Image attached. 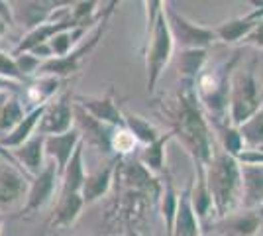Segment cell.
<instances>
[{"label": "cell", "instance_id": "1", "mask_svg": "<svg viewBox=\"0 0 263 236\" xmlns=\"http://www.w3.org/2000/svg\"><path fill=\"white\" fill-rule=\"evenodd\" d=\"M171 132L179 144L191 156L195 169H209L212 157L216 156V138L212 124L197 97V85L181 83L175 99L169 106Z\"/></svg>", "mask_w": 263, "mask_h": 236}, {"label": "cell", "instance_id": "2", "mask_svg": "<svg viewBox=\"0 0 263 236\" xmlns=\"http://www.w3.org/2000/svg\"><path fill=\"white\" fill-rule=\"evenodd\" d=\"M206 181L218 221L234 214L241 207V168L236 157L218 150L206 169Z\"/></svg>", "mask_w": 263, "mask_h": 236}, {"label": "cell", "instance_id": "3", "mask_svg": "<svg viewBox=\"0 0 263 236\" xmlns=\"http://www.w3.org/2000/svg\"><path fill=\"white\" fill-rule=\"evenodd\" d=\"M238 61L240 56L234 53L228 63L210 71H202L197 81V97L206 116H210L212 126L230 124V87Z\"/></svg>", "mask_w": 263, "mask_h": 236}, {"label": "cell", "instance_id": "4", "mask_svg": "<svg viewBox=\"0 0 263 236\" xmlns=\"http://www.w3.org/2000/svg\"><path fill=\"white\" fill-rule=\"evenodd\" d=\"M263 108V85L255 75L253 63L250 67L236 69L230 87V124L240 128Z\"/></svg>", "mask_w": 263, "mask_h": 236}, {"label": "cell", "instance_id": "5", "mask_svg": "<svg viewBox=\"0 0 263 236\" xmlns=\"http://www.w3.org/2000/svg\"><path fill=\"white\" fill-rule=\"evenodd\" d=\"M167 8V4H165ZM175 49V40L171 34V26L167 20V12H161L154 30L145 35V47H143V56H145V89L149 95L155 93V87L159 83V79L163 75L165 67L169 65L171 56Z\"/></svg>", "mask_w": 263, "mask_h": 236}, {"label": "cell", "instance_id": "6", "mask_svg": "<svg viewBox=\"0 0 263 236\" xmlns=\"http://www.w3.org/2000/svg\"><path fill=\"white\" fill-rule=\"evenodd\" d=\"M118 6V2H110L106 4V8L102 10V16H100V20L97 22V28H95V32L88 35L87 40H83L81 44L65 57H55V59H49V61H44V65L40 69V77H69V75H73L75 71L83 67V63H85V59H87L92 51H95V47L99 45V42L102 40V35L106 32V28H108V22H110V16L114 14V8Z\"/></svg>", "mask_w": 263, "mask_h": 236}, {"label": "cell", "instance_id": "7", "mask_svg": "<svg viewBox=\"0 0 263 236\" xmlns=\"http://www.w3.org/2000/svg\"><path fill=\"white\" fill-rule=\"evenodd\" d=\"M165 12H167V20L171 26L175 45H179L181 51L183 49H209V45H212L218 40L214 28L191 22L189 18H185L183 14H179L173 8H165Z\"/></svg>", "mask_w": 263, "mask_h": 236}, {"label": "cell", "instance_id": "8", "mask_svg": "<svg viewBox=\"0 0 263 236\" xmlns=\"http://www.w3.org/2000/svg\"><path fill=\"white\" fill-rule=\"evenodd\" d=\"M116 179L120 181V185H124L126 189L143 193L152 201H157L161 197V191H163V185H161L159 177L154 175L140 159L124 161L120 157L118 166H116Z\"/></svg>", "mask_w": 263, "mask_h": 236}, {"label": "cell", "instance_id": "9", "mask_svg": "<svg viewBox=\"0 0 263 236\" xmlns=\"http://www.w3.org/2000/svg\"><path fill=\"white\" fill-rule=\"evenodd\" d=\"M59 183H61V175H59V169L55 166V161L45 164L44 171L30 181V189H28V197H26L22 213L32 214L35 211H40L42 207H45L53 199Z\"/></svg>", "mask_w": 263, "mask_h": 236}, {"label": "cell", "instance_id": "10", "mask_svg": "<svg viewBox=\"0 0 263 236\" xmlns=\"http://www.w3.org/2000/svg\"><path fill=\"white\" fill-rule=\"evenodd\" d=\"M75 128V106L71 102V95H63L55 102H49L45 114L40 122V132L42 136H57L65 134Z\"/></svg>", "mask_w": 263, "mask_h": 236}, {"label": "cell", "instance_id": "11", "mask_svg": "<svg viewBox=\"0 0 263 236\" xmlns=\"http://www.w3.org/2000/svg\"><path fill=\"white\" fill-rule=\"evenodd\" d=\"M75 124H77V130L83 134V142H87L88 146H95L99 152H104V154L114 152L112 150V138H114L116 128L92 118L79 104L75 106Z\"/></svg>", "mask_w": 263, "mask_h": 236}, {"label": "cell", "instance_id": "12", "mask_svg": "<svg viewBox=\"0 0 263 236\" xmlns=\"http://www.w3.org/2000/svg\"><path fill=\"white\" fill-rule=\"evenodd\" d=\"M263 228V207L243 209L234 214L220 219L216 223L218 236H255Z\"/></svg>", "mask_w": 263, "mask_h": 236}, {"label": "cell", "instance_id": "13", "mask_svg": "<svg viewBox=\"0 0 263 236\" xmlns=\"http://www.w3.org/2000/svg\"><path fill=\"white\" fill-rule=\"evenodd\" d=\"M30 177L8 161H0V205L10 207L28 197Z\"/></svg>", "mask_w": 263, "mask_h": 236}, {"label": "cell", "instance_id": "14", "mask_svg": "<svg viewBox=\"0 0 263 236\" xmlns=\"http://www.w3.org/2000/svg\"><path fill=\"white\" fill-rule=\"evenodd\" d=\"M79 106L87 111L92 118L100 122L108 124L112 128H126L124 122V113L114 101V89H110L102 97H88V99H79Z\"/></svg>", "mask_w": 263, "mask_h": 236}, {"label": "cell", "instance_id": "15", "mask_svg": "<svg viewBox=\"0 0 263 236\" xmlns=\"http://www.w3.org/2000/svg\"><path fill=\"white\" fill-rule=\"evenodd\" d=\"M81 142H83V134L77 130V126L65 134L45 136V154L51 157V161H55L59 175H63V171L69 166L71 157L75 156Z\"/></svg>", "mask_w": 263, "mask_h": 236}, {"label": "cell", "instance_id": "16", "mask_svg": "<svg viewBox=\"0 0 263 236\" xmlns=\"http://www.w3.org/2000/svg\"><path fill=\"white\" fill-rule=\"evenodd\" d=\"M261 22L263 10L261 8H253L250 14L226 20L220 26H216L214 30H216V35H218L220 42H224V44H238V42H243Z\"/></svg>", "mask_w": 263, "mask_h": 236}, {"label": "cell", "instance_id": "17", "mask_svg": "<svg viewBox=\"0 0 263 236\" xmlns=\"http://www.w3.org/2000/svg\"><path fill=\"white\" fill-rule=\"evenodd\" d=\"M193 181L195 179H189L186 187L181 191V197H179L173 236H202L200 219L197 216V211L193 207Z\"/></svg>", "mask_w": 263, "mask_h": 236}, {"label": "cell", "instance_id": "18", "mask_svg": "<svg viewBox=\"0 0 263 236\" xmlns=\"http://www.w3.org/2000/svg\"><path fill=\"white\" fill-rule=\"evenodd\" d=\"M118 159H120V157H114L104 169H99V171H95V173H87L85 183H83V189H81V195H83V199H85V205H92V203L100 201V199L110 191L112 183L116 179V166H118Z\"/></svg>", "mask_w": 263, "mask_h": 236}, {"label": "cell", "instance_id": "19", "mask_svg": "<svg viewBox=\"0 0 263 236\" xmlns=\"http://www.w3.org/2000/svg\"><path fill=\"white\" fill-rule=\"evenodd\" d=\"M12 154L20 161V166L26 169V173L33 179L45 168V156H47L45 154V136H33L24 146H20L18 150H12Z\"/></svg>", "mask_w": 263, "mask_h": 236}, {"label": "cell", "instance_id": "20", "mask_svg": "<svg viewBox=\"0 0 263 236\" xmlns=\"http://www.w3.org/2000/svg\"><path fill=\"white\" fill-rule=\"evenodd\" d=\"M149 197L140 191H132L126 189L118 197V205H116V219L126 225V228H136V223L143 219V214L147 211L149 205Z\"/></svg>", "mask_w": 263, "mask_h": 236}, {"label": "cell", "instance_id": "21", "mask_svg": "<svg viewBox=\"0 0 263 236\" xmlns=\"http://www.w3.org/2000/svg\"><path fill=\"white\" fill-rule=\"evenodd\" d=\"M241 207H263V166H241Z\"/></svg>", "mask_w": 263, "mask_h": 236}, {"label": "cell", "instance_id": "22", "mask_svg": "<svg viewBox=\"0 0 263 236\" xmlns=\"http://www.w3.org/2000/svg\"><path fill=\"white\" fill-rule=\"evenodd\" d=\"M45 108H47V104L32 108L30 113L24 116L22 122L12 130L10 134L4 136V138H0V144L6 148V150H18V148L24 146L28 140H32L33 130L40 128V122H42V118H44Z\"/></svg>", "mask_w": 263, "mask_h": 236}, {"label": "cell", "instance_id": "23", "mask_svg": "<svg viewBox=\"0 0 263 236\" xmlns=\"http://www.w3.org/2000/svg\"><path fill=\"white\" fill-rule=\"evenodd\" d=\"M85 199L81 193H71V195H59V201L51 216V226H71L77 221L83 209H85Z\"/></svg>", "mask_w": 263, "mask_h": 236}, {"label": "cell", "instance_id": "24", "mask_svg": "<svg viewBox=\"0 0 263 236\" xmlns=\"http://www.w3.org/2000/svg\"><path fill=\"white\" fill-rule=\"evenodd\" d=\"M209 59L206 49H183L179 56V79L181 83L197 85L198 77L202 75Z\"/></svg>", "mask_w": 263, "mask_h": 236}, {"label": "cell", "instance_id": "25", "mask_svg": "<svg viewBox=\"0 0 263 236\" xmlns=\"http://www.w3.org/2000/svg\"><path fill=\"white\" fill-rule=\"evenodd\" d=\"M83 150H85V142H81L75 156L71 157L69 166H67L63 175H61V193L59 195L81 193V189H83V183H85V177H87L85 164H83Z\"/></svg>", "mask_w": 263, "mask_h": 236}, {"label": "cell", "instance_id": "26", "mask_svg": "<svg viewBox=\"0 0 263 236\" xmlns=\"http://www.w3.org/2000/svg\"><path fill=\"white\" fill-rule=\"evenodd\" d=\"M197 177L193 181V207L197 211V216L200 221H206L210 214H216L214 209V199L209 189L206 181V169H195Z\"/></svg>", "mask_w": 263, "mask_h": 236}, {"label": "cell", "instance_id": "27", "mask_svg": "<svg viewBox=\"0 0 263 236\" xmlns=\"http://www.w3.org/2000/svg\"><path fill=\"white\" fill-rule=\"evenodd\" d=\"M173 138H175V134L169 130V132H165L157 142L149 144V146H143V150L140 152V157H138V159H140L154 175H161L163 171H167V168H165V152H167V144H169Z\"/></svg>", "mask_w": 263, "mask_h": 236}, {"label": "cell", "instance_id": "28", "mask_svg": "<svg viewBox=\"0 0 263 236\" xmlns=\"http://www.w3.org/2000/svg\"><path fill=\"white\" fill-rule=\"evenodd\" d=\"M124 122H126V128L130 130V134L136 138V142L143 144V146L154 144V142H157L163 136L155 124H152L147 118H143L140 114L126 113L124 114Z\"/></svg>", "mask_w": 263, "mask_h": 236}, {"label": "cell", "instance_id": "29", "mask_svg": "<svg viewBox=\"0 0 263 236\" xmlns=\"http://www.w3.org/2000/svg\"><path fill=\"white\" fill-rule=\"evenodd\" d=\"M179 197H181V193L175 189V183L171 179V175L167 173L165 175L163 191H161V214H163V223L169 236H173L177 209H179Z\"/></svg>", "mask_w": 263, "mask_h": 236}, {"label": "cell", "instance_id": "30", "mask_svg": "<svg viewBox=\"0 0 263 236\" xmlns=\"http://www.w3.org/2000/svg\"><path fill=\"white\" fill-rule=\"evenodd\" d=\"M87 34V28H73V30H63L57 35H53L49 40V49L55 57H65L69 56L81 42H83V35Z\"/></svg>", "mask_w": 263, "mask_h": 236}, {"label": "cell", "instance_id": "31", "mask_svg": "<svg viewBox=\"0 0 263 236\" xmlns=\"http://www.w3.org/2000/svg\"><path fill=\"white\" fill-rule=\"evenodd\" d=\"M57 89H59V77H37L26 89V97H28V102H33V108H35V106L49 104V99L57 93Z\"/></svg>", "mask_w": 263, "mask_h": 236}, {"label": "cell", "instance_id": "32", "mask_svg": "<svg viewBox=\"0 0 263 236\" xmlns=\"http://www.w3.org/2000/svg\"><path fill=\"white\" fill-rule=\"evenodd\" d=\"M214 130H216V136H218L222 152H226L228 156L238 157L246 150L243 138L240 134V128H236L232 124H218V126H214Z\"/></svg>", "mask_w": 263, "mask_h": 236}, {"label": "cell", "instance_id": "33", "mask_svg": "<svg viewBox=\"0 0 263 236\" xmlns=\"http://www.w3.org/2000/svg\"><path fill=\"white\" fill-rule=\"evenodd\" d=\"M28 113H24V106L18 97H10L4 108L0 111V138L8 136L24 120V116Z\"/></svg>", "mask_w": 263, "mask_h": 236}, {"label": "cell", "instance_id": "34", "mask_svg": "<svg viewBox=\"0 0 263 236\" xmlns=\"http://www.w3.org/2000/svg\"><path fill=\"white\" fill-rule=\"evenodd\" d=\"M240 134L246 148H259L263 144V108L240 126Z\"/></svg>", "mask_w": 263, "mask_h": 236}, {"label": "cell", "instance_id": "35", "mask_svg": "<svg viewBox=\"0 0 263 236\" xmlns=\"http://www.w3.org/2000/svg\"><path fill=\"white\" fill-rule=\"evenodd\" d=\"M99 10V2H75L71 6V22L75 28H87L95 22V14Z\"/></svg>", "mask_w": 263, "mask_h": 236}, {"label": "cell", "instance_id": "36", "mask_svg": "<svg viewBox=\"0 0 263 236\" xmlns=\"http://www.w3.org/2000/svg\"><path fill=\"white\" fill-rule=\"evenodd\" d=\"M138 146L136 138L130 134L128 128H116L114 130V138H112V150L116 152V157H122L126 154L134 152V148Z\"/></svg>", "mask_w": 263, "mask_h": 236}, {"label": "cell", "instance_id": "37", "mask_svg": "<svg viewBox=\"0 0 263 236\" xmlns=\"http://www.w3.org/2000/svg\"><path fill=\"white\" fill-rule=\"evenodd\" d=\"M0 77L8 79V81H14V83H20L24 85L26 77L22 75V71L18 69V63H16V57L8 56L4 51H0Z\"/></svg>", "mask_w": 263, "mask_h": 236}, {"label": "cell", "instance_id": "38", "mask_svg": "<svg viewBox=\"0 0 263 236\" xmlns=\"http://www.w3.org/2000/svg\"><path fill=\"white\" fill-rule=\"evenodd\" d=\"M16 63H18V69L22 71L24 77L28 79L33 73H40V69L44 65V59L35 57L33 53H22V56H16Z\"/></svg>", "mask_w": 263, "mask_h": 236}, {"label": "cell", "instance_id": "39", "mask_svg": "<svg viewBox=\"0 0 263 236\" xmlns=\"http://www.w3.org/2000/svg\"><path fill=\"white\" fill-rule=\"evenodd\" d=\"M236 159L241 166H263V152L257 148H246Z\"/></svg>", "mask_w": 263, "mask_h": 236}, {"label": "cell", "instance_id": "40", "mask_svg": "<svg viewBox=\"0 0 263 236\" xmlns=\"http://www.w3.org/2000/svg\"><path fill=\"white\" fill-rule=\"evenodd\" d=\"M243 44L248 45H253V47H259V49H263V22L253 30L252 34L248 35L246 40H243Z\"/></svg>", "mask_w": 263, "mask_h": 236}, {"label": "cell", "instance_id": "41", "mask_svg": "<svg viewBox=\"0 0 263 236\" xmlns=\"http://www.w3.org/2000/svg\"><path fill=\"white\" fill-rule=\"evenodd\" d=\"M0 20L6 22L8 26H12V24L16 22L14 20V8H12L10 2H2L0 0Z\"/></svg>", "mask_w": 263, "mask_h": 236}, {"label": "cell", "instance_id": "42", "mask_svg": "<svg viewBox=\"0 0 263 236\" xmlns=\"http://www.w3.org/2000/svg\"><path fill=\"white\" fill-rule=\"evenodd\" d=\"M20 87V83H14V81H8V79H4V77H0V95L2 93H10V90H16Z\"/></svg>", "mask_w": 263, "mask_h": 236}, {"label": "cell", "instance_id": "43", "mask_svg": "<svg viewBox=\"0 0 263 236\" xmlns=\"http://www.w3.org/2000/svg\"><path fill=\"white\" fill-rule=\"evenodd\" d=\"M124 234L126 236H145V234H142L138 228H124Z\"/></svg>", "mask_w": 263, "mask_h": 236}, {"label": "cell", "instance_id": "44", "mask_svg": "<svg viewBox=\"0 0 263 236\" xmlns=\"http://www.w3.org/2000/svg\"><path fill=\"white\" fill-rule=\"evenodd\" d=\"M6 28H8V24L2 22V20H0V38H2V35L6 34Z\"/></svg>", "mask_w": 263, "mask_h": 236}, {"label": "cell", "instance_id": "45", "mask_svg": "<svg viewBox=\"0 0 263 236\" xmlns=\"http://www.w3.org/2000/svg\"><path fill=\"white\" fill-rule=\"evenodd\" d=\"M252 6L253 8H261L263 10V0H252Z\"/></svg>", "mask_w": 263, "mask_h": 236}, {"label": "cell", "instance_id": "46", "mask_svg": "<svg viewBox=\"0 0 263 236\" xmlns=\"http://www.w3.org/2000/svg\"><path fill=\"white\" fill-rule=\"evenodd\" d=\"M2 223H4V216H2V213H0V228H2Z\"/></svg>", "mask_w": 263, "mask_h": 236}, {"label": "cell", "instance_id": "47", "mask_svg": "<svg viewBox=\"0 0 263 236\" xmlns=\"http://www.w3.org/2000/svg\"><path fill=\"white\" fill-rule=\"evenodd\" d=\"M202 236H218V234H202Z\"/></svg>", "mask_w": 263, "mask_h": 236}, {"label": "cell", "instance_id": "48", "mask_svg": "<svg viewBox=\"0 0 263 236\" xmlns=\"http://www.w3.org/2000/svg\"><path fill=\"white\" fill-rule=\"evenodd\" d=\"M257 150H261V152H263V144H261V146H259V148H257Z\"/></svg>", "mask_w": 263, "mask_h": 236}, {"label": "cell", "instance_id": "49", "mask_svg": "<svg viewBox=\"0 0 263 236\" xmlns=\"http://www.w3.org/2000/svg\"><path fill=\"white\" fill-rule=\"evenodd\" d=\"M0 161H4V157H2V156H0Z\"/></svg>", "mask_w": 263, "mask_h": 236}, {"label": "cell", "instance_id": "50", "mask_svg": "<svg viewBox=\"0 0 263 236\" xmlns=\"http://www.w3.org/2000/svg\"><path fill=\"white\" fill-rule=\"evenodd\" d=\"M51 236H57V234H51Z\"/></svg>", "mask_w": 263, "mask_h": 236}, {"label": "cell", "instance_id": "51", "mask_svg": "<svg viewBox=\"0 0 263 236\" xmlns=\"http://www.w3.org/2000/svg\"><path fill=\"white\" fill-rule=\"evenodd\" d=\"M40 236H44V234H40Z\"/></svg>", "mask_w": 263, "mask_h": 236}]
</instances>
